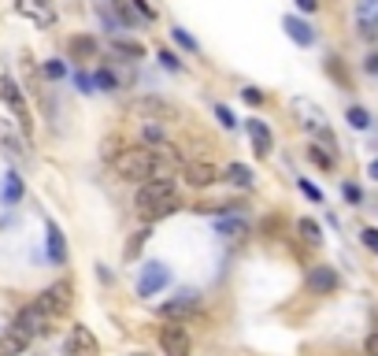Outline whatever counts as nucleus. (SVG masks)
<instances>
[{
    "mask_svg": "<svg viewBox=\"0 0 378 356\" xmlns=\"http://www.w3.org/2000/svg\"><path fill=\"white\" fill-rule=\"evenodd\" d=\"M137 212L145 215V219H164V215L178 212V186L171 175H160V178H148L137 186Z\"/></svg>",
    "mask_w": 378,
    "mask_h": 356,
    "instance_id": "1",
    "label": "nucleus"
},
{
    "mask_svg": "<svg viewBox=\"0 0 378 356\" xmlns=\"http://www.w3.org/2000/svg\"><path fill=\"white\" fill-rule=\"evenodd\" d=\"M0 96H4V104H8V108H12L15 126L30 137V130H34V119H30V108H26V101H23V90L15 85L12 74H4V78H0Z\"/></svg>",
    "mask_w": 378,
    "mask_h": 356,
    "instance_id": "2",
    "label": "nucleus"
},
{
    "mask_svg": "<svg viewBox=\"0 0 378 356\" xmlns=\"http://www.w3.org/2000/svg\"><path fill=\"white\" fill-rule=\"evenodd\" d=\"M49 323H52V316H49V312L34 300V305H26L23 312H19L12 327H15L19 334H26L30 341H34V338H41V334H49Z\"/></svg>",
    "mask_w": 378,
    "mask_h": 356,
    "instance_id": "3",
    "label": "nucleus"
},
{
    "mask_svg": "<svg viewBox=\"0 0 378 356\" xmlns=\"http://www.w3.org/2000/svg\"><path fill=\"white\" fill-rule=\"evenodd\" d=\"M71 300H74V289H71V282H67V278H60V282H52L49 289H41L37 305L45 308L52 319H56V316H63V312L71 308Z\"/></svg>",
    "mask_w": 378,
    "mask_h": 356,
    "instance_id": "4",
    "label": "nucleus"
},
{
    "mask_svg": "<svg viewBox=\"0 0 378 356\" xmlns=\"http://www.w3.org/2000/svg\"><path fill=\"white\" fill-rule=\"evenodd\" d=\"M167 282H171V271H167L164 264L153 260V264L141 267V278H137V294H141V297H156L160 289H167Z\"/></svg>",
    "mask_w": 378,
    "mask_h": 356,
    "instance_id": "5",
    "label": "nucleus"
},
{
    "mask_svg": "<svg viewBox=\"0 0 378 356\" xmlns=\"http://www.w3.org/2000/svg\"><path fill=\"white\" fill-rule=\"evenodd\" d=\"M160 349H164V356H189L193 341H189L186 327H178V319L171 323V327L160 330Z\"/></svg>",
    "mask_w": 378,
    "mask_h": 356,
    "instance_id": "6",
    "label": "nucleus"
},
{
    "mask_svg": "<svg viewBox=\"0 0 378 356\" xmlns=\"http://www.w3.org/2000/svg\"><path fill=\"white\" fill-rule=\"evenodd\" d=\"M182 178H186L193 189H208L212 182H219V167H215L212 160H193V164L182 167Z\"/></svg>",
    "mask_w": 378,
    "mask_h": 356,
    "instance_id": "7",
    "label": "nucleus"
},
{
    "mask_svg": "<svg viewBox=\"0 0 378 356\" xmlns=\"http://www.w3.org/2000/svg\"><path fill=\"white\" fill-rule=\"evenodd\" d=\"M356 30L363 41L378 37V0H360L356 4Z\"/></svg>",
    "mask_w": 378,
    "mask_h": 356,
    "instance_id": "8",
    "label": "nucleus"
},
{
    "mask_svg": "<svg viewBox=\"0 0 378 356\" xmlns=\"http://www.w3.org/2000/svg\"><path fill=\"white\" fill-rule=\"evenodd\" d=\"M197 308H200V294H197V289H182V294L175 300H167L160 312H164L167 319H182V316H193Z\"/></svg>",
    "mask_w": 378,
    "mask_h": 356,
    "instance_id": "9",
    "label": "nucleus"
},
{
    "mask_svg": "<svg viewBox=\"0 0 378 356\" xmlns=\"http://www.w3.org/2000/svg\"><path fill=\"white\" fill-rule=\"evenodd\" d=\"M338 286H341V278L327 264H319V267H311V271H308V289H311V294H334Z\"/></svg>",
    "mask_w": 378,
    "mask_h": 356,
    "instance_id": "10",
    "label": "nucleus"
},
{
    "mask_svg": "<svg viewBox=\"0 0 378 356\" xmlns=\"http://www.w3.org/2000/svg\"><path fill=\"white\" fill-rule=\"evenodd\" d=\"M19 15L34 19L37 26H52V19H56V12H52V0H19Z\"/></svg>",
    "mask_w": 378,
    "mask_h": 356,
    "instance_id": "11",
    "label": "nucleus"
},
{
    "mask_svg": "<svg viewBox=\"0 0 378 356\" xmlns=\"http://www.w3.org/2000/svg\"><path fill=\"white\" fill-rule=\"evenodd\" d=\"M134 112L145 115V119H156V123H167V119H175V108H171L167 101H160V96H145V101H137Z\"/></svg>",
    "mask_w": 378,
    "mask_h": 356,
    "instance_id": "12",
    "label": "nucleus"
},
{
    "mask_svg": "<svg viewBox=\"0 0 378 356\" xmlns=\"http://www.w3.org/2000/svg\"><path fill=\"white\" fill-rule=\"evenodd\" d=\"M248 137H252V153L256 156H267L275 149V137H271V130H267L264 119H248Z\"/></svg>",
    "mask_w": 378,
    "mask_h": 356,
    "instance_id": "13",
    "label": "nucleus"
},
{
    "mask_svg": "<svg viewBox=\"0 0 378 356\" xmlns=\"http://www.w3.org/2000/svg\"><path fill=\"white\" fill-rule=\"evenodd\" d=\"M67 353H71V356H93V353H96V338H93L85 327H71Z\"/></svg>",
    "mask_w": 378,
    "mask_h": 356,
    "instance_id": "14",
    "label": "nucleus"
},
{
    "mask_svg": "<svg viewBox=\"0 0 378 356\" xmlns=\"http://www.w3.org/2000/svg\"><path fill=\"white\" fill-rule=\"evenodd\" d=\"M282 26H286V34L293 37L297 45H304V49H311V45H316V30H311V26L304 23V19H293V15H286V19H282Z\"/></svg>",
    "mask_w": 378,
    "mask_h": 356,
    "instance_id": "15",
    "label": "nucleus"
},
{
    "mask_svg": "<svg viewBox=\"0 0 378 356\" xmlns=\"http://www.w3.org/2000/svg\"><path fill=\"white\" fill-rule=\"evenodd\" d=\"M26 345H30V338L26 334H19L15 327H8L4 334H0V356H23Z\"/></svg>",
    "mask_w": 378,
    "mask_h": 356,
    "instance_id": "16",
    "label": "nucleus"
},
{
    "mask_svg": "<svg viewBox=\"0 0 378 356\" xmlns=\"http://www.w3.org/2000/svg\"><path fill=\"white\" fill-rule=\"evenodd\" d=\"M45 234H49V260H52V264H67V245H63V230L49 219Z\"/></svg>",
    "mask_w": 378,
    "mask_h": 356,
    "instance_id": "17",
    "label": "nucleus"
},
{
    "mask_svg": "<svg viewBox=\"0 0 378 356\" xmlns=\"http://www.w3.org/2000/svg\"><path fill=\"white\" fill-rule=\"evenodd\" d=\"M215 230L219 234H226V237H241L245 230H248V223H245V215H219V219H215Z\"/></svg>",
    "mask_w": 378,
    "mask_h": 356,
    "instance_id": "18",
    "label": "nucleus"
},
{
    "mask_svg": "<svg viewBox=\"0 0 378 356\" xmlns=\"http://www.w3.org/2000/svg\"><path fill=\"white\" fill-rule=\"evenodd\" d=\"M0 145L12 149V153H19V156L26 153V142L19 137V130H12V123H8V119H0Z\"/></svg>",
    "mask_w": 378,
    "mask_h": 356,
    "instance_id": "19",
    "label": "nucleus"
},
{
    "mask_svg": "<svg viewBox=\"0 0 378 356\" xmlns=\"http://www.w3.org/2000/svg\"><path fill=\"white\" fill-rule=\"evenodd\" d=\"M223 178L230 182V186H237V189H248V186H252V171H248L245 164H230V167L223 171Z\"/></svg>",
    "mask_w": 378,
    "mask_h": 356,
    "instance_id": "20",
    "label": "nucleus"
},
{
    "mask_svg": "<svg viewBox=\"0 0 378 356\" xmlns=\"http://www.w3.org/2000/svg\"><path fill=\"white\" fill-rule=\"evenodd\" d=\"M19 197H23V178H19L15 171H8V175H4V189H0V201L15 204Z\"/></svg>",
    "mask_w": 378,
    "mask_h": 356,
    "instance_id": "21",
    "label": "nucleus"
},
{
    "mask_svg": "<svg viewBox=\"0 0 378 356\" xmlns=\"http://www.w3.org/2000/svg\"><path fill=\"white\" fill-rule=\"evenodd\" d=\"M112 52H115V56H126V60H141V56H145V45H137V41H123V37H115V41H112Z\"/></svg>",
    "mask_w": 378,
    "mask_h": 356,
    "instance_id": "22",
    "label": "nucleus"
},
{
    "mask_svg": "<svg viewBox=\"0 0 378 356\" xmlns=\"http://www.w3.org/2000/svg\"><path fill=\"white\" fill-rule=\"evenodd\" d=\"M297 230H300V237H304L308 245H323V230H319V223H316V219H300V223H297Z\"/></svg>",
    "mask_w": 378,
    "mask_h": 356,
    "instance_id": "23",
    "label": "nucleus"
},
{
    "mask_svg": "<svg viewBox=\"0 0 378 356\" xmlns=\"http://www.w3.org/2000/svg\"><path fill=\"white\" fill-rule=\"evenodd\" d=\"M93 52H96L93 37H71V56L74 60H85V56H93Z\"/></svg>",
    "mask_w": 378,
    "mask_h": 356,
    "instance_id": "24",
    "label": "nucleus"
},
{
    "mask_svg": "<svg viewBox=\"0 0 378 356\" xmlns=\"http://www.w3.org/2000/svg\"><path fill=\"white\" fill-rule=\"evenodd\" d=\"M349 126H356V130H367L371 126V115H367V108H349Z\"/></svg>",
    "mask_w": 378,
    "mask_h": 356,
    "instance_id": "25",
    "label": "nucleus"
},
{
    "mask_svg": "<svg viewBox=\"0 0 378 356\" xmlns=\"http://www.w3.org/2000/svg\"><path fill=\"white\" fill-rule=\"evenodd\" d=\"M93 78H96V85H101L104 93H115V90H119V78H115V74L108 71V67H101V71L93 74Z\"/></svg>",
    "mask_w": 378,
    "mask_h": 356,
    "instance_id": "26",
    "label": "nucleus"
},
{
    "mask_svg": "<svg viewBox=\"0 0 378 356\" xmlns=\"http://www.w3.org/2000/svg\"><path fill=\"white\" fill-rule=\"evenodd\" d=\"M215 119H219L223 130H234V126H237V115H234L226 104H215Z\"/></svg>",
    "mask_w": 378,
    "mask_h": 356,
    "instance_id": "27",
    "label": "nucleus"
},
{
    "mask_svg": "<svg viewBox=\"0 0 378 356\" xmlns=\"http://www.w3.org/2000/svg\"><path fill=\"white\" fill-rule=\"evenodd\" d=\"M308 156H311V164L323 167V171H330V167H334V156H330V153H323V149H308Z\"/></svg>",
    "mask_w": 378,
    "mask_h": 356,
    "instance_id": "28",
    "label": "nucleus"
},
{
    "mask_svg": "<svg viewBox=\"0 0 378 356\" xmlns=\"http://www.w3.org/2000/svg\"><path fill=\"white\" fill-rule=\"evenodd\" d=\"M171 34H175V41H178V45L186 49V52H197V49H200L197 41H193V37H189V34H186V30H182V26H175V30H171Z\"/></svg>",
    "mask_w": 378,
    "mask_h": 356,
    "instance_id": "29",
    "label": "nucleus"
},
{
    "mask_svg": "<svg viewBox=\"0 0 378 356\" xmlns=\"http://www.w3.org/2000/svg\"><path fill=\"white\" fill-rule=\"evenodd\" d=\"M360 241H363L371 253H378V226H367V230L360 234Z\"/></svg>",
    "mask_w": 378,
    "mask_h": 356,
    "instance_id": "30",
    "label": "nucleus"
},
{
    "mask_svg": "<svg viewBox=\"0 0 378 356\" xmlns=\"http://www.w3.org/2000/svg\"><path fill=\"white\" fill-rule=\"evenodd\" d=\"M74 85H78L82 93H96V90H93V85H96V78H89L85 71H78V74H74Z\"/></svg>",
    "mask_w": 378,
    "mask_h": 356,
    "instance_id": "31",
    "label": "nucleus"
},
{
    "mask_svg": "<svg viewBox=\"0 0 378 356\" xmlns=\"http://www.w3.org/2000/svg\"><path fill=\"white\" fill-rule=\"evenodd\" d=\"M134 12L141 15V19H148V23H153V19H156V8L148 4V0H134Z\"/></svg>",
    "mask_w": 378,
    "mask_h": 356,
    "instance_id": "32",
    "label": "nucleus"
},
{
    "mask_svg": "<svg viewBox=\"0 0 378 356\" xmlns=\"http://www.w3.org/2000/svg\"><path fill=\"white\" fill-rule=\"evenodd\" d=\"M160 63H164V67H167V71H182V60L175 56V52H167V49H164V52H160Z\"/></svg>",
    "mask_w": 378,
    "mask_h": 356,
    "instance_id": "33",
    "label": "nucleus"
},
{
    "mask_svg": "<svg viewBox=\"0 0 378 356\" xmlns=\"http://www.w3.org/2000/svg\"><path fill=\"white\" fill-rule=\"evenodd\" d=\"M241 96H245V104H252V108H260V104H264V93H260V90H252V85H245Z\"/></svg>",
    "mask_w": 378,
    "mask_h": 356,
    "instance_id": "34",
    "label": "nucleus"
},
{
    "mask_svg": "<svg viewBox=\"0 0 378 356\" xmlns=\"http://www.w3.org/2000/svg\"><path fill=\"white\" fill-rule=\"evenodd\" d=\"M297 186H300V193H304V197H308V201H316V204L323 201V193H319L316 186H311V182H308V178H300V182H297Z\"/></svg>",
    "mask_w": 378,
    "mask_h": 356,
    "instance_id": "35",
    "label": "nucleus"
},
{
    "mask_svg": "<svg viewBox=\"0 0 378 356\" xmlns=\"http://www.w3.org/2000/svg\"><path fill=\"white\" fill-rule=\"evenodd\" d=\"M45 74H49V78H63V74H67V67H63L60 60H49V63H45Z\"/></svg>",
    "mask_w": 378,
    "mask_h": 356,
    "instance_id": "36",
    "label": "nucleus"
},
{
    "mask_svg": "<svg viewBox=\"0 0 378 356\" xmlns=\"http://www.w3.org/2000/svg\"><path fill=\"white\" fill-rule=\"evenodd\" d=\"M341 193H345V201H349V204H360V186L345 182V186H341Z\"/></svg>",
    "mask_w": 378,
    "mask_h": 356,
    "instance_id": "37",
    "label": "nucleus"
},
{
    "mask_svg": "<svg viewBox=\"0 0 378 356\" xmlns=\"http://www.w3.org/2000/svg\"><path fill=\"white\" fill-rule=\"evenodd\" d=\"M145 237H148V226H145L141 234H134V241H130V249H126V256H134L137 249H141V241H145Z\"/></svg>",
    "mask_w": 378,
    "mask_h": 356,
    "instance_id": "38",
    "label": "nucleus"
},
{
    "mask_svg": "<svg viewBox=\"0 0 378 356\" xmlns=\"http://www.w3.org/2000/svg\"><path fill=\"white\" fill-rule=\"evenodd\" d=\"M363 353H367V356H378V330H375L371 338L363 341Z\"/></svg>",
    "mask_w": 378,
    "mask_h": 356,
    "instance_id": "39",
    "label": "nucleus"
},
{
    "mask_svg": "<svg viewBox=\"0 0 378 356\" xmlns=\"http://www.w3.org/2000/svg\"><path fill=\"white\" fill-rule=\"evenodd\" d=\"M293 4L300 8V12H316V8H319V0H293Z\"/></svg>",
    "mask_w": 378,
    "mask_h": 356,
    "instance_id": "40",
    "label": "nucleus"
},
{
    "mask_svg": "<svg viewBox=\"0 0 378 356\" xmlns=\"http://www.w3.org/2000/svg\"><path fill=\"white\" fill-rule=\"evenodd\" d=\"M363 67L371 71V74H378V52H375V56H367V63H363Z\"/></svg>",
    "mask_w": 378,
    "mask_h": 356,
    "instance_id": "41",
    "label": "nucleus"
},
{
    "mask_svg": "<svg viewBox=\"0 0 378 356\" xmlns=\"http://www.w3.org/2000/svg\"><path fill=\"white\" fill-rule=\"evenodd\" d=\"M367 175H371V178L378 182V160H371V167H367Z\"/></svg>",
    "mask_w": 378,
    "mask_h": 356,
    "instance_id": "42",
    "label": "nucleus"
}]
</instances>
